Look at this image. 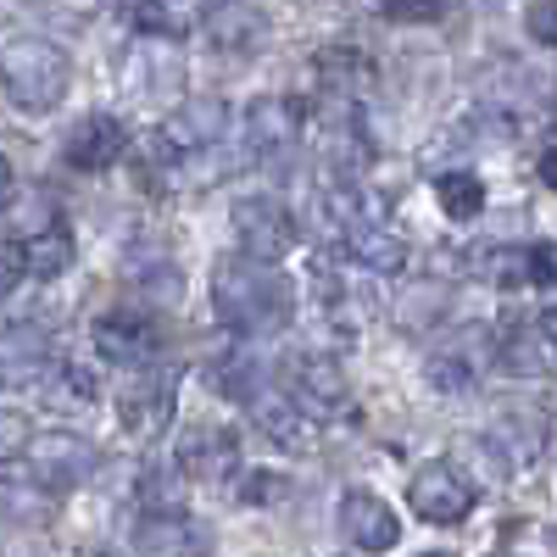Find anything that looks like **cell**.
<instances>
[{"instance_id": "e0dca14e", "label": "cell", "mask_w": 557, "mask_h": 557, "mask_svg": "<svg viewBox=\"0 0 557 557\" xmlns=\"http://www.w3.org/2000/svg\"><path fill=\"white\" fill-rule=\"evenodd\" d=\"M341 246L351 262H362L368 273H401L407 268V240L396 228H385L380 218H362L351 228H341Z\"/></svg>"}, {"instance_id": "6da1fadb", "label": "cell", "mask_w": 557, "mask_h": 557, "mask_svg": "<svg viewBox=\"0 0 557 557\" xmlns=\"http://www.w3.org/2000/svg\"><path fill=\"white\" fill-rule=\"evenodd\" d=\"M212 307L218 318L228 323V330H240V335H273V330H285L290 323V307H296V290H290V278L278 273V268H262V262H223L212 273Z\"/></svg>"}, {"instance_id": "7a4b0ae2", "label": "cell", "mask_w": 557, "mask_h": 557, "mask_svg": "<svg viewBox=\"0 0 557 557\" xmlns=\"http://www.w3.org/2000/svg\"><path fill=\"white\" fill-rule=\"evenodd\" d=\"M0 84H7L12 107L23 112H57L73 84V62L57 39L23 34V39L0 45Z\"/></svg>"}, {"instance_id": "603a6c76", "label": "cell", "mask_w": 557, "mask_h": 557, "mask_svg": "<svg viewBox=\"0 0 557 557\" xmlns=\"http://www.w3.org/2000/svg\"><path fill=\"white\" fill-rule=\"evenodd\" d=\"M139 507H146V519H184V474L173 462H151L146 474H139Z\"/></svg>"}, {"instance_id": "f546056e", "label": "cell", "mask_w": 557, "mask_h": 557, "mask_svg": "<svg viewBox=\"0 0 557 557\" xmlns=\"http://www.w3.org/2000/svg\"><path fill=\"white\" fill-rule=\"evenodd\" d=\"M128 17H134L139 28H151L146 39H173L184 23H190V12H178V7H134Z\"/></svg>"}, {"instance_id": "d6a6232c", "label": "cell", "mask_w": 557, "mask_h": 557, "mask_svg": "<svg viewBox=\"0 0 557 557\" xmlns=\"http://www.w3.org/2000/svg\"><path fill=\"white\" fill-rule=\"evenodd\" d=\"M524 23H530L535 45H552V39H557V7H546V0H541V7H530V12H524Z\"/></svg>"}, {"instance_id": "484cf974", "label": "cell", "mask_w": 557, "mask_h": 557, "mask_svg": "<svg viewBox=\"0 0 557 557\" xmlns=\"http://www.w3.org/2000/svg\"><path fill=\"white\" fill-rule=\"evenodd\" d=\"M45 401H51V412H89L96 407V380L84 368H51L45 374Z\"/></svg>"}, {"instance_id": "d4e9b609", "label": "cell", "mask_w": 557, "mask_h": 557, "mask_svg": "<svg viewBox=\"0 0 557 557\" xmlns=\"http://www.w3.org/2000/svg\"><path fill=\"white\" fill-rule=\"evenodd\" d=\"M435 201H441V212L446 218H457V223H469V218H480V207H485V184L474 178V173H441L435 178Z\"/></svg>"}, {"instance_id": "2e32d148", "label": "cell", "mask_w": 557, "mask_h": 557, "mask_svg": "<svg viewBox=\"0 0 557 557\" xmlns=\"http://www.w3.org/2000/svg\"><path fill=\"white\" fill-rule=\"evenodd\" d=\"M496 362L519 380H546L552 374V312H541L535 323L507 330V341L496 346Z\"/></svg>"}, {"instance_id": "ba28073f", "label": "cell", "mask_w": 557, "mask_h": 557, "mask_svg": "<svg viewBox=\"0 0 557 557\" xmlns=\"http://www.w3.org/2000/svg\"><path fill=\"white\" fill-rule=\"evenodd\" d=\"M96 351L107 362L123 368H151L157 357V318L139 307H112L107 318H96Z\"/></svg>"}, {"instance_id": "4fadbf2b", "label": "cell", "mask_w": 557, "mask_h": 557, "mask_svg": "<svg viewBox=\"0 0 557 557\" xmlns=\"http://www.w3.org/2000/svg\"><path fill=\"white\" fill-rule=\"evenodd\" d=\"M34 457V474L45 491H62V485H84L89 474H96V446L89 441H73V435H51V441H34L28 446Z\"/></svg>"}, {"instance_id": "f1b7e54d", "label": "cell", "mask_w": 557, "mask_h": 557, "mask_svg": "<svg viewBox=\"0 0 557 557\" xmlns=\"http://www.w3.org/2000/svg\"><path fill=\"white\" fill-rule=\"evenodd\" d=\"M0 513H12V519H45L51 513V496H39L34 485H17V480H0Z\"/></svg>"}, {"instance_id": "5b68a950", "label": "cell", "mask_w": 557, "mask_h": 557, "mask_svg": "<svg viewBox=\"0 0 557 557\" xmlns=\"http://www.w3.org/2000/svg\"><path fill=\"white\" fill-rule=\"evenodd\" d=\"M407 502H412V513L430 519V524H462L480 502V485L462 469H451V462H424L407 485Z\"/></svg>"}, {"instance_id": "4dcf8cb0", "label": "cell", "mask_w": 557, "mask_h": 557, "mask_svg": "<svg viewBox=\"0 0 557 557\" xmlns=\"http://www.w3.org/2000/svg\"><path fill=\"white\" fill-rule=\"evenodd\" d=\"M290 496V480L285 474H273V469H251L246 480H240V502H285Z\"/></svg>"}, {"instance_id": "ffe728a7", "label": "cell", "mask_w": 557, "mask_h": 557, "mask_svg": "<svg viewBox=\"0 0 557 557\" xmlns=\"http://www.w3.org/2000/svg\"><path fill=\"white\" fill-rule=\"evenodd\" d=\"M201 23L218 51H235V57L262 51V39H268V12H257V7H212V12H201Z\"/></svg>"}, {"instance_id": "52a82bcc", "label": "cell", "mask_w": 557, "mask_h": 557, "mask_svg": "<svg viewBox=\"0 0 557 557\" xmlns=\"http://www.w3.org/2000/svg\"><path fill=\"white\" fill-rule=\"evenodd\" d=\"M335 524L341 535L357 546V552H391L401 541V519H396V507L374 491H346L341 507H335Z\"/></svg>"}, {"instance_id": "e575fe53", "label": "cell", "mask_w": 557, "mask_h": 557, "mask_svg": "<svg viewBox=\"0 0 557 557\" xmlns=\"http://www.w3.org/2000/svg\"><path fill=\"white\" fill-rule=\"evenodd\" d=\"M7 184H12V168H7V157H0V190H7Z\"/></svg>"}, {"instance_id": "44dd1931", "label": "cell", "mask_w": 557, "mask_h": 557, "mask_svg": "<svg viewBox=\"0 0 557 557\" xmlns=\"http://www.w3.org/2000/svg\"><path fill=\"white\" fill-rule=\"evenodd\" d=\"M62 212H57V201L45 196V190H28V196H17L7 212H0V235H12V240H39V235H51V228H62L57 223Z\"/></svg>"}, {"instance_id": "30bf717a", "label": "cell", "mask_w": 557, "mask_h": 557, "mask_svg": "<svg viewBox=\"0 0 557 557\" xmlns=\"http://www.w3.org/2000/svg\"><path fill=\"white\" fill-rule=\"evenodd\" d=\"M51 368H57V351H51V341H45V330H34V323H12V330H0V385H7V391L45 385Z\"/></svg>"}, {"instance_id": "3957f363", "label": "cell", "mask_w": 557, "mask_h": 557, "mask_svg": "<svg viewBox=\"0 0 557 557\" xmlns=\"http://www.w3.org/2000/svg\"><path fill=\"white\" fill-rule=\"evenodd\" d=\"M228 223H235V240L246 251V262H262L273 268L278 257L296 251V212L278 201V196H240L235 212H228Z\"/></svg>"}, {"instance_id": "8fae6325", "label": "cell", "mask_w": 557, "mask_h": 557, "mask_svg": "<svg viewBox=\"0 0 557 557\" xmlns=\"http://www.w3.org/2000/svg\"><path fill=\"white\" fill-rule=\"evenodd\" d=\"M173 469L184 480H196V485H218L240 469V441L228 435V430H190L178 441V457H173Z\"/></svg>"}, {"instance_id": "8d00e7d4", "label": "cell", "mask_w": 557, "mask_h": 557, "mask_svg": "<svg viewBox=\"0 0 557 557\" xmlns=\"http://www.w3.org/2000/svg\"><path fill=\"white\" fill-rule=\"evenodd\" d=\"M424 557H446V552H424Z\"/></svg>"}, {"instance_id": "cb8c5ba5", "label": "cell", "mask_w": 557, "mask_h": 557, "mask_svg": "<svg viewBox=\"0 0 557 557\" xmlns=\"http://www.w3.org/2000/svg\"><path fill=\"white\" fill-rule=\"evenodd\" d=\"M480 335H462V341H451L446 351H435L430 357V380L441 385V391H462L474 374H480Z\"/></svg>"}, {"instance_id": "83f0119b", "label": "cell", "mask_w": 557, "mask_h": 557, "mask_svg": "<svg viewBox=\"0 0 557 557\" xmlns=\"http://www.w3.org/2000/svg\"><path fill=\"white\" fill-rule=\"evenodd\" d=\"M441 312H446V285H412L396 301V323L412 335H424V323H441Z\"/></svg>"}, {"instance_id": "277c9868", "label": "cell", "mask_w": 557, "mask_h": 557, "mask_svg": "<svg viewBox=\"0 0 557 557\" xmlns=\"http://www.w3.org/2000/svg\"><path fill=\"white\" fill-rule=\"evenodd\" d=\"M173 391H178V374L173 368H139V374L117 391V418L134 441H162V430L173 424Z\"/></svg>"}, {"instance_id": "9a60e30c", "label": "cell", "mask_w": 557, "mask_h": 557, "mask_svg": "<svg viewBox=\"0 0 557 557\" xmlns=\"http://www.w3.org/2000/svg\"><path fill=\"white\" fill-rule=\"evenodd\" d=\"M139 557H212V530L196 519H139L134 530Z\"/></svg>"}, {"instance_id": "9c48e42d", "label": "cell", "mask_w": 557, "mask_h": 557, "mask_svg": "<svg viewBox=\"0 0 557 557\" xmlns=\"http://www.w3.org/2000/svg\"><path fill=\"white\" fill-rule=\"evenodd\" d=\"M301 101H290V96H262V101H251V112H246V151L257 157V162H278L285 151H296V134H301Z\"/></svg>"}, {"instance_id": "836d02e7", "label": "cell", "mask_w": 557, "mask_h": 557, "mask_svg": "<svg viewBox=\"0 0 557 557\" xmlns=\"http://www.w3.org/2000/svg\"><path fill=\"white\" fill-rule=\"evenodd\" d=\"M23 278V257H17V246H0V290H12Z\"/></svg>"}, {"instance_id": "7402d4cb", "label": "cell", "mask_w": 557, "mask_h": 557, "mask_svg": "<svg viewBox=\"0 0 557 557\" xmlns=\"http://www.w3.org/2000/svg\"><path fill=\"white\" fill-rule=\"evenodd\" d=\"M312 73L323 84V101H341V107H351V96L368 84V62L357 51H323L312 62Z\"/></svg>"}, {"instance_id": "1f68e13d", "label": "cell", "mask_w": 557, "mask_h": 557, "mask_svg": "<svg viewBox=\"0 0 557 557\" xmlns=\"http://www.w3.org/2000/svg\"><path fill=\"white\" fill-rule=\"evenodd\" d=\"M34 446V430L23 412H0V457H23Z\"/></svg>"}, {"instance_id": "8992f818", "label": "cell", "mask_w": 557, "mask_h": 557, "mask_svg": "<svg viewBox=\"0 0 557 557\" xmlns=\"http://www.w3.org/2000/svg\"><path fill=\"white\" fill-rule=\"evenodd\" d=\"M285 396H290V407L307 418V424H318V418H341L351 407L346 368L335 357H323V351H312V357H301L290 368V391Z\"/></svg>"}, {"instance_id": "ac0fdd59", "label": "cell", "mask_w": 557, "mask_h": 557, "mask_svg": "<svg viewBox=\"0 0 557 557\" xmlns=\"http://www.w3.org/2000/svg\"><path fill=\"white\" fill-rule=\"evenodd\" d=\"M240 401L251 407V424H257L268 441H278L285 451L312 446V424H307V418L290 407V396H285V391H246Z\"/></svg>"}, {"instance_id": "7c38bea8", "label": "cell", "mask_w": 557, "mask_h": 557, "mask_svg": "<svg viewBox=\"0 0 557 557\" xmlns=\"http://www.w3.org/2000/svg\"><path fill=\"white\" fill-rule=\"evenodd\" d=\"M223 123H228V107H223V101H184V107L162 123L157 151H168V157L207 151V146H218V139H223Z\"/></svg>"}, {"instance_id": "4316f807", "label": "cell", "mask_w": 557, "mask_h": 557, "mask_svg": "<svg viewBox=\"0 0 557 557\" xmlns=\"http://www.w3.org/2000/svg\"><path fill=\"white\" fill-rule=\"evenodd\" d=\"M17 257H23V273L57 278V273L73 262V235H67V228H51V235H39V240L17 246Z\"/></svg>"}, {"instance_id": "d6986e66", "label": "cell", "mask_w": 557, "mask_h": 557, "mask_svg": "<svg viewBox=\"0 0 557 557\" xmlns=\"http://www.w3.org/2000/svg\"><path fill=\"white\" fill-rule=\"evenodd\" d=\"M178 73H184V62L173 51V39H139L123 57V78H128V89L139 101H151L157 84H178Z\"/></svg>"}, {"instance_id": "5bb4252c", "label": "cell", "mask_w": 557, "mask_h": 557, "mask_svg": "<svg viewBox=\"0 0 557 557\" xmlns=\"http://www.w3.org/2000/svg\"><path fill=\"white\" fill-rule=\"evenodd\" d=\"M128 146V128L112 117V112H89L73 134H67V162L84 168V173H107Z\"/></svg>"}, {"instance_id": "d590c367", "label": "cell", "mask_w": 557, "mask_h": 557, "mask_svg": "<svg viewBox=\"0 0 557 557\" xmlns=\"http://www.w3.org/2000/svg\"><path fill=\"white\" fill-rule=\"evenodd\" d=\"M84 557H117V552H112V546H89Z\"/></svg>"}]
</instances>
